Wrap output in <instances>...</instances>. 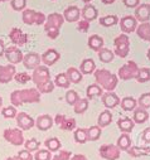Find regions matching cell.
Listing matches in <instances>:
<instances>
[{
	"label": "cell",
	"mask_w": 150,
	"mask_h": 160,
	"mask_svg": "<svg viewBox=\"0 0 150 160\" xmlns=\"http://www.w3.org/2000/svg\"><path fill=\"white\" fill-rule=\"evenodd\" d=\"M118 23H119V19L116 15H106V17L100 19V24L103 27H112Z\"/></svg>",
	"instance_id": "obj_41"
},
{
	"label": "cell",
	"mask_w": 150,
	"mask_h": 160,
	"mask_svg": "<svg viewBox=\"0 0 150 160\" xmlns=\"http://www.w3.org/2000/svg\"><path fill=\"white\" fill-rule=\"evenodd\" d=\"M141 139L144 142H150V128H146L142 134H141Z\"/></svg>",
	"instance_id": "obj_54"
},
{
	"label": "cell",
	"mask_w": 150,
	"mask_h": 160,
	"mask_svg": "<svg viewBox=\"0 0 150 160\" xmlns=\"http://www.w3.org/2000/svg\"><path fill=\"white\" fill-rule=\"evenodd\" d=\"M59 58H61V56H59V53L56 49H48V51H46L42 54V58L41 59H42V62L47 67V66H53L56 62H58Z\"/></svg>",
	"instance_id": "obj_19"
},
{
	"label": "cell",
	"mask_w": 150,
	"mask_h": 160,
	"mask_svg": "<svg viewBox=\"0 0 150 160\" xmlns=\"http://www.w3.org/2000/svg\"><path fill=\"white\" fill-rule=\"evenodd\" d=\"M78 100H80V96L77 95V92H76V91H73V90L67 91V93H66V101H67V103H68V105L74 106V103H76Z\"/></svg>",
	"instance_id": "obj_43"
},
{
	"label": "cell",
	"mask_w": 150,
	"mask_h": 160,
	"mask_svg": "<svg viewBox=\"0 0 150 160\" xmlns=\"http://www.w3.org/2000/svg\"><path fill=\"white\" fill-rule=\"evenodd\" d=\"M138 103H139L140 108H144V110L150 108V92H148V93H142V95L139 97Z\"/></svg>",
	"instance_id": "obj_42"
},
{
	"label": "cell",
	"mask_w": 150,
	"mask_h": 160,
	"mask_svg": "<svg viewBox=\"0 0 150 160\" xmlns=\"http://www.w3.org/2000/svg\"><path fill=\"white\" fill-rule=\"evenodd\" d=\"M0 2H8V0H0Z\"/></svg>",
	"instance_id": "obj_62"
},
{
	"label": "cell",
	"mask_w": 150,
	"mask_h": 160,
	"mask_svg": "<svg viewBox=\"0 0 150 160\" xmlns=\"http://www.w3.org/2000/svg\"><path fill=\"white\" fill-rule=\"evenodd\" d=\"M23 22L28 25H41V24H44L46 23V15L41 12H35L33 9H24L23 10Z\"/></svg>",
	"instance_id": "obj_5"
},
{
	"label": "cell",
	"mask_w": 150,
	"mask_h": 160,
	"mask_svg": "<svg viewBox=\"0 0 150 160\" xmlns=\"http://www.w3.org/2000/svg\"><path fill=\"white\" fill-rule=\"evenodd\" d=\"M7 160H20V159L18 156H13V158H8Z\"/></svg>",
	"instance_id": "obj_58"
},
{
	"label": "cell",
	"mask_w": 150,
	"mask_h": 160,
	"mask_svg": "<svg viewBox=\"0 0 150 160\" xmlns=\"http://www.w3.org/2000/svg\"><path fill=\"white\" fill-rule=\"evenodd\" d=\"M56 124L59 126V129L62 130H66V131H71L76 128V120L74 118H71V117H66L64 115H61L58 113L54 118Z\"/></svg>",
	"instance_id": "obj_10"
},
{
	"label": "cell",
	"mask_w": 150,
	"mask_h": 160,
	"mask_svg": "<svg viewBox=\"0 0 150 160\" xmlns=\"http://www.w3.org/2000/svg\"><path fill=\"white\" fill-rule=\"evenodd\" d=\"M120 103H121L122 110H125V111H132V110H135L138 102H136V100L132 98V97H124V98L120 101Z\"/></svg>",
	"instance_id": "obj_35"
},
{
	"label": "cell",
	"mask_w": 150,
	"mask_h": 160,
	"mask_svg": "<svg viewBox=\"0 0 150 160\" xmlns=\"http://www.w3.org/2000/svg\"><path fill=\"white\" fill-rule=\"evenodd\" d=\"M124 4L126 8H136L140 4V0H124Z\"/></svg>",
	"instance_id": "obj_53"
},
{
	"label": "cell",
	"mask_w": 150,
	"mask_h": 160,
	"mask_svg": "<svg viewBox=\"0 0 150 160\" xmlns=\"http://www.w3.org/2000/svg\"><path fill=\"white\" fill-rule=\"evenodd\" d=\"M114 46H115V53L119 57L125 58L130 51V39L126 34H120L119 37L115 38Z\"/></svg>",
	"instance_id": "obj_6"
},
{
	"label": "cell",
	"mask_w": 150,
	"mask_h": 160,
	"mask_svg": "<svg viewBox=\"0 0 150 160\" xmlns=\"http://www.w3.org/2000/svg\"><path fill=\"white\" fill-rule=\"evenodd\" d=\"M129 155L132 156V158H138V156H145L150 152V149L149 148H139V146H131L129 150H128Z\"/></svg>",
	"instance_id": "obj_31"
},
{
	"label": "cell",
	"mask_w": 150,
	"mask_h": 160,
	"mask_svg": "<svg viewBox=\"0 0 150 160\" xmlns=\"http://www.w3.org/2000/svg\"><path fill=\"white\" fill-rule=\"evenodd\" d=\"M120 150H129L131 148V139L128 134H122L119 139H118V145H116Z\"/></svg>",
	"instance_id": "obj_30"
},
{
	"label": "cell",
	"mask_w": 150,
	"mask_h": 160,
	"mask_svg": "<svg viewBox=\"0 0 150 160\" xmlns=\"http://www.w3.org/2000/svg\"><path fill=\"white\" fill-rule=\"evenodd\" d=\"M2 113L5 118H13V117H17V110L14 106H8V107H4L2 110Z\"/></svg>",
	"instance_id": "obj_45"
},
{
	"label": "cell",
	"mask_w": 150,
	"mask_h": 160,
	"mask_svg": "<svg viewBox=\"0 0 150 160\" xmlns=\"http://www.w3.org/2000/svg\"><path fill=\"white\" fill-rule=\"evenodd\" d=\"M95 69H96V64H95L93 59L86 58L82 61V63H81V73L82 74H90V73L95 72Z\"/></svg>",
	"instance_id": "obj_28"
},
{
	"label": "cell",
	"mask_w": 150,
	"mask_h": 160,
	"mask_svg": "<svg viewBox=\"0 0 150 160\" xmlns=\"http://www.w3.org/2000/svg\"><path fill=\"white\" fill-rule=\"evenodd\" d=\"M88 47H90L91 49L96 51V52L101 51L102 47H103V39H102L100 35H97V34L91 35V37L88 38Z\"/></svg>",
	"instance_id": "obj_26"
},
{
	"label": "cell",
	"mask_w": 150,
	"mask_h": 160,
	"mask_svg": "<svg viewBox=\"0 0 150 160\" xmlns=\"http://www.w3.org/2000/svg\"><path fill=\"white\" fill-rule=\"evenodd\" d=\"M73 107H74V112H76V113H78V115L85 113L87 111V108H88V100L80 97V100L74 103Z\"/></svg>",
	"instance_id": "obj_34"
},
{
	"label": "cell",
	"mask_w": 150,
	"mask_h": 160,
	"mask_svg": "<svg viewBox=\"0 0 150 160\" xmlns=\"http://www.w3.org/2000/svg\"><path fill=\"white\" fill-rule=\"evenodd\" d=\"M101 136V128L100 126H91L87 129V139L88 141H96Z\"/></svg>",
	"instance_id": "obj_36"
},
{
	"label": "cell",
	"mask_w": 150,
	"mask_h": 160,
	"mask_svg": "<svg viewBox=\"0 0 150 160\" xmlns=\"http://www.w3.org/2000/svg\"><path fill=\"white\" fill-rule=\"evenodd\" d=\"M80 15H81V10H80V8L74 7V5L68 7V8L64 10V13H63V18H64V20H67V22H69V23L77 22V20L80 19Z\"/></svg>",
	"instance_id": "obj_21"
},
{
	"label": "cell",
	"mask_w": 150,
	"mask_h": 160,
	"mask_svg": "<svg viewBox=\"0 0 150 160\" xmlns=\"http://www.w3.org/2000/svg\"><path fill=\"white\" fill-rule=\"evenodd\" d=\"M2 106H3V98H2V96H0V108H2Z\"/></svg>",
	"instance_id": "obj_59"
},
{
	"label": "cell",
	"mask_w": 150,
	"mask_h": 160,
	"mask_svg": "<svg viewBox=\"0 0 150 160\" xmlns=\"http://www.w3.org/2000/svg\"><path fill=\"white\" fill-rule=\"evenodd\" d=\"M120 149L116 145H102L100 148V155L106 160H118L120 158Z\"/></svg>",
	"instance_id": "obj_9"
},
{
	"label": "cell",
	"mask_w": 150,
	"mask_h": 160,
	"mask_svg": "<svg viewBox=\"0 0 150 160\" xmlns=\"http://www.w3.org/2000/svg\"><path fill=\"white\" fill-rule=\"evenodd\" d=\"M4 54H5L7 59L10 62V64H18V63L23 62V57L24 56H23L22 51L19 48L14 47V46H12L9 48H5Z\"/></svg>",
	"instance_id": "obj_12"
},
{
	"label": "cell",
	"mask_w": 150,
	"mask_h": 160,
	"mask_svg": "<svg viewBox=\"0 0 150 160\" xmlns=\"http://www.w3.org/2000/svg\"><path fill=\"white\" fill-rule=\"evenodd\" d=\"M34 159L35 160H52V155H51V151L48 150H37Z\"/></svg>",
	"instance_id": "obj_44"
},
{
	"label": "cell",
	"mask_w": 150,
	"mask_h": 160,
	"mask_svg": "<svg viewBox=\"0 0 150 160\" xmlns=\"http://www.w3.org/2000/svg\"><path fill=\"white\" fill-rule=\"evenodd\" d=\"M88 28H90V22H86V20H81L78 23V27H77V29L80 32H83V33H86L88 30Z\"/></svg>",
	"instance_id": "obj_52"
},
{
	"label": "cell",
	"mask_w": 150,
	"mask_h": 160,
	"mask_svg": "<svg viewBox=\"0 0 150 160\" xmlns=\"http://www.w3.org/2000/svg\"><path fill=\"white\" fill-rule=\"evenodd\" d=\"M66 74H67L68 81L72 82V83H80L82 81V73H81V71H78L77 68H74V67H69L67 69Z\"/></svg>",
	"instance_id": "obj_24"
},
{
	"label": "cell",
	"mask_w": 150,
	"mask_h": 160,
	"mask_svg": "<svg viewBox=\"0 0 150 160\" xmlns=\"http://www.w3.org/2000/svg\"><path fill=\"white\" fill-rule=\"evenodd\" d=\"M97 14H98L97 9L91 4H86L82 9V17H83V20H86V22L95 20L97 18Z\"/></svg>",
	"instance_id": "obj_23"
},
{
	"label": "cell",
	"mask_w": 150,
	"mask_h": 160,
	"mask_svg": "<svg viewBox=\"0 0 150 160\" xmlns=\"http://www.w3.org/2000/svg\"><path fill=\"white\" fill-rule=\"evenodd\" d=\"M4 138L8 142L15 146L24 144V135L19 129H7L4 131Z\"/></svg>",
	"instance_id": "obj_8"
},
{
	"label": "cell",
	"mask_w": 150,
	"mask_h": 160,
	"mask_svg": "<svg viewBox=\"0 0 150 160\" xmlns=\"http://www.w3.org/2000/svg\"><path fill=\"white\" fill-rule=\"evenodd\" d=\"M120 28L124 33L129 34V33H132L136 30L138 28V20L135 19V17H131V15H126L121 19L120 22Z\"/></svg>",
	"instance_id": "obj_14"
},
{
	"label": "cell",
	"mask_w": 150,
	"mask_h": 160,
	"mask_svg": "<svg viewBox=\"0 0 150 160\" xmlns=\"http://www.w3.org/2000/svg\"><path fill=\"white\" fill-rule=\"evenodd\" d=\"M135 19L141 23H148L150 19V5L149 4H141L135 10Z\"/></svg>",
	"instance_id": "obj_17"
},
{
	"label": "cell",
	"mask_w": 150,
	"mask_h": 160,
	"mask_svg": "<svg viewBox=\"0 0 150 160\" xmlns=\"http://www.w3.org/2000/svg\"><path fill=\"white\" fill-rule=\"evenodd\" d=\"M95 79L97 85L106 90L107 92H112L118 86V77L107 69H97L95 71Z\"/></svg>",
	"instance_id": "obj_2"
},
{
	"label": "cell",
	"mask_w": 150,
	"mask_h": 160,
	"mask_svg": "<svg viewBox=\"0 0 150 160\" xmlns=\"http://www.w3.org/2000/svg\"><path fill=\"white\" fill-rule=\"evenodd\" d=\"M9 37L12 39V42L17 46H24L28 42V35L19 28H13L9 33Z\"/></svg>",
	"instance_id": "obj_15"
},
{
	"label": "cell",
	"mask_w": 150,
	"mask_h": 160,
	"mask_svg": "<svg viewBox=\"0 0 150 160\" xmlns=\"http://www.w3.org/2000/svg\"><path fill=\"white\" fill-rule=\"evenodd\" d=\"M23 64L28 69H35L38 66H41V56L35 52H30L23 57Z\"/></svg>",
	"instance_id": "obj_13"
},
{
	"label": "cell",
	"mask_w": 150,
	"mask_h": 160,
	"mask_svg": "<svg viewBox=\"0 0 150 160\" xmlns=\"http://www.w3.org/2000/svg\"><path fill=\"white\" fill-rule=\"evenodd\" d=\"M5 52V46H4V42L3 41H0V57H2Z\"/></svg>",
	"instance_id": "obj_56"
},
{
	"label": "cell",
	"mask_w": 150,
	"mask_h": 160,
	"mask_svg": "<svg viewBox=\"0 0 150 160\" xmlns=\"http://www.w3.org/2000/svg\"><path fill=\"white\" fill-rule=\"evenodd\" d=\"M136 33L142 41L150 42V23H141L136 28Z\"/></svg>",
	"instance_id": "obj_25"
},
{
	"label": "cell",
	"mask_w": 150,
	"mask_h": 160,
	"mask_svg": "<svg viewBox=\"0 0 150 160\" xmlns=\"http://www.w3.org/2000/svg\"><path fill=\"white\" fill-rule=\"evenodd\" d=\"M17 74V69L14 64L0 66V83H8Z\"/></svg>",
	"instance_id": "obj_11"
},
{
	"label": "cell",
	"mask_w": 150,
	"mask_h": 160,
	"mask_svg": "<svg viewBox=\"0 0 150 160\" xmlns=\"http://www.w3.org/2000/svg\"><path fill=\"white\" fill-rule=\"evenodd\" d=\"M14 78H15V81H17L18 83L24 85V83H27V82H29V81H30V79H32V76H30V74H28V73L22 72V73H17V74L14 76Z\"/></svg>",
	"instance_id": "obj_46"
},
{
	"label": "cell",
	"mask_w": 150,
	"mask_h": 160,
	"mask_svg": "<svg viewBox=\"0 0 150 160\" xmlns=\"http://www.w3.org/2000/svg\"><path fill=\"white\" fill-rule=\"evenodd\" d=\"M149 118V113L144 108H136L134 111V122L136 124H144Z\"/></svg>",
	"instance_id": "obj_29"
},
{
	"label": "cell",
	"mask_w": 150,
	"mask_h": 160,
	"mask_svg": "<svg viewBox=\"0 0 150 160\" xmlns=\"http://www.w3.org/2000/svg\"><path fill=\"white\" fill-rule=\"evenodd\" d=\"M37 90H38L41 93H49V92H52V91L54 90V83L51 81V82H48V83H46V85L38 87Z\"/></svg>",
	"instance_id": "obj_49"
},
{
	"label": "cell",
	"mask_w": 150,
	"mask_h": 160,
	"mask_svg": "<svg viewBox=\"0 0 150 160\" xmlns=\"http://www.w3.org/2000/svg\"><path fill=\"white\" fill-rule=\"evenodd\" d=\"M18 158L20 160H33V155L32 152H29L28 150H22L18 152Z\"/></svg>",
	"instance_id": "obj_51"
},
{
	"label": "cell",
	"mask_w": 150,
	"mask_h": 160,
	"mask_svg": "<svg viewBox=\"0 0 150 160\" xmlns=\"http://www.w3.org/2000/svg\"><path fill=\"white\" fill-rule=\"evenodd\" d=\"M25 5H27V0H12V8L17 12L24 10Z\"/></svg>",
	"instance_id": "obj_48"
},
{
	"label": "cell",
	"mask_w": 150,
	"mask_h": 160,
	"mask_svg": "<svg viewBox=\"0 0 150 160\" xmlns=\"http://www.w3.org/2000/svg\"><path fill=\"white\" fill-rule=\"evenodd\" d=\"M69 85H71V82L68 81L66 73H59V74H57V77H56V79H54V86H58V87H61V88H68Z\"/></svg>",
	"instance_id": "obj_33"
},
{
	"label": "cell",
	"mask_w": 150,
	"mask_h": 160,
	"mask_svg": "<svg viewBox=\"0 0 150 160\" xmlns=\"http://www.w3.org/2000/svg\"><path fill=\"white\" fill-rule=\"evenodd\" d=\"M44 145H46L47 150L51 151V152H53V151H58V150L61 149V141H59L57 138H51V139L46 140Z\"/></svg>",
	"instance_id": "obj_37"
},
{
	"label": "cell",
	"mask_w": 150,
	"mask_h": 160,
	"mask_svg": "<svg viewBox=\"0 0 150 160\" xmlns=\"http://www.w3.org/2000/svg\"><path fill=\"white\" fill-rule=\"evenodd\" d=\"M136 81L140 82V83H145V82L150 81V69L148 67L139 68V73L136 76Z\"/></svg>",
	"instance_id": "obj_38"
},
{
	"label": "cell",
	"mask_w": 150,
	"mask_h": 160,
	"mask_svg": "<svg viewBox=\"0 0 150 160\" xmlns=\"http://www.w3.org/2000/svg\"><path fill=\"white\" fill-rule=\"evenodd\" d=\"M63 22H64L63 15L58 13H52L47 17L44 23V30L47 32V35L51 39H56L59 35V28L62 27Z\"/></svg>",
	"instance_id": "obj_3"
},
{
	"label": "cell",
	"mask_w": 150,
	"mask_h": 160,
	"mask_svg": "<svg viewBox=\"0 0 150 160\" xmlns=\"http://www.w3.org/2000/svg\"><path fill=\"white\" fill-rule=\"evenodd\" d=\"M35 125L41 131H47L53 126V118L49 115H41L37 118Z\"/></svg>",
	"instance_id": "obj_20"
},
{
	"label": "cell",
	"mask_w": 150,
	"mask_h": 160,
	"mask_svg": "<svg viewBox=\"0 0 150 160\" xmlns=\"http://www.w3.org/2000/svg\"><path fill=\"white\" fill-rule=\"evenodd\" d=\"M111 121H112V115H111V112H110L108 110H105V111H102V112L100 113V116H98V118H97V126H100V128H106V126H108V125L111 124Z\"/></svg>",
	"instance_id": "obj_27"
},
{
	"label": "cell",
	"mask_w": 150,
	"mask_h": 160,
	"mask_svg": "<svg viewBox=\"0 0 150 160\" xmlns=\"http://www.w3.org/2000/svg\"><path fill=\"white\" fill-rule=\"evenodd\" d=\"M71 152L69 151H67V150H61V152L59 154H57V155H54L53 158H52V160H68V159H71Z\"/></svg>",
	"instance_id": "obj_50"
},
{
	"label": "cell",
	"mask_w": 150,
	"mask_h": 160,
	"mask_svg": "<svg viewBox=\"0 0 150 160\" xmlns=\"http://www.w3.org/2000/svg\"><path fill=\"white\" fill-rule=\"evenodd\" d=\"M146 56H148V58H149V59H150V48H149V49H148V53H146Z\"/></svg>",
	"instance_id": "obj_60"
},
{
	"label": "cell",
	"mask_w": 150,
	"mask_h": 160,
	"mask_svg": "<svg viewBox=\"0 0 150 160\" xmlns=\"http://www.w3.org/2000/svg\"><path fill=\"white\" fill-rule=\"evenodd\" d=\"M39 142L37 141L35 139H30V140H28V141H25V150H28L29 152H32V151H35V150H38L39 149Z\"/></svg>",
	"instance_id": "obj_47"
},
{
	"label": "cell",
	"mask_w": 150,
	"mask_h": 160,
	"mask_svg": "<svg viewBox=\"0 0 150 160\" xmlns=\"http://www.w3.org/2000/svg\"><path fill=\"white\" fill-rule=\"evenodd\" d=\"M102 102L106 108H114L120 103V98L114 92H106L102 95Z\"/></svg>",
	"instance_id": "obj_18"
},
{
	"label": "cell",
	"mask_w": 150,
	"mask_h": 160,
	"mask_svg": "<svg viewBox=\"0 0 150 160\" xmlns=\"http://www.w3.org/2000/svg\"><path fill=\"white\" fill-rule=\"evenodd\" d=\"M86 95H87V98H93L96 96H101L103 95L102 93V88L96 83V85H90L86 90Z\"/></svg>",
	"instance_id": "obj_39"
},
{
	"label": "cell",
	"mask_w": 150,
	"mask_h": 160,
	"mask_svg": "<svg viewBox=\"0 0 150 160\" xmlns=\"http://www.w3.org/2000/svg\"><path fill=\"white\" fill-rule=\"evenodd\" d=\"M139 73V67L138 64L134 62V61H129L126 64H124L120 69H119V77L124 81H128V79H131V78H136Z\"/></svg>",
	"instance_id": "obj_7"
},
{
	"label": "cell",
	"mask_w": 150,
	"mask_h": 160,
	"mask_svg": "<svg viewBox=\"0 0 150 160\" xmlns=\"http://www.w3.org/2000/svg\"><path fill=\"white\" fill-rule=\"evenodd\" d=\"M82 2H83V3H86V4H88V3L91 2V0H82Z\"/></svg>",
	"instance_id": "obj_61"
},
{
	"label": "cell",
	"mask_w": 150,
	"mask_h": 160,
	"mask_svg": "<svg viewBox=\"0 0 150 160\" xmlns=\"http://www.w3.org/2000/svg\"><path fill=\"white\" fill-rule=\"evenodd\" d=\"M118 126L119 129L124 132V134H129L134 130V126H135V122L134 120L129 118V117H122V118H119L118 121Z\"/></svg>",
	"instance_id": "obj_22"
},
{
	"label": "cell",
	"mask_w": 150,
	"mask_h": 160,
	"mask_svg": "<svg viewBox=\"0 0 150 160\" xmlns=\"http://www.w3.org/2000/svg\"><path fill=\"white\" fill-rule=\"evenodd\" d=\"M114 52L107 49V48H102L101 51H98V58L101 62L103 63H110L112 62V59H114Z\"/></svg>",
	"instance_id": "obj_32"
},
{
	"label": "cell",
	"mask_w": 150,
	"mask_h": 160,
	"mask_svg": "<svg viewBox=\"0 0 150 160\" xmlns=\"http://www.w3.org/2000/svg\"><path fill=\"white\" fill-rule=\"evenodd\" d=\"M101 2L103 3V4H112L115 2V0H101Z\"/></svg>",
	"instance_id": "obj_57"
},
{
	"label": "cell",
	"mask_w": 150,
	"mask_h": 160,
	"mask_svg": "<svg viewBox=\"0 0 150 160\" xmlns=\"http://www.w3.org/2000/svg\"><path fill=\"white\" fill-rule=\"evenodd\" d=\"M74 140L78 144H85L86 141H88L87 139V129H77L74 131Z\"/></svg>",
	"instance_id": "obj_40"
},
{
	"label": "cell",
	"mask_w": 150,
	"mask_h": 160,
	"mask_svg": "<svg viewBox=\"0 0 150 160\" xmlns=\"http://www.w3.org/2000/svg\"><path fill=\"white\" fill-rule=\"evenodd\" d=\"M41 101V92L37 88L17 90L10 95V102L15 106H22L23 103H37Z\"/></svg>",
	"instance_id": "obj_1"
},
{
	"label": "cell",
	"mask_w": 150,
	"mask_h": 160,
	"mask_svg": "<svg viewBox=\"0 0 150 160\" xmlns=\"http://www.w3.org/2000/svg\"><path fill=\"white\" fill-rule=\"evenodd\" d=\"M17 124L22 130H30L35 125L34 120L25 112H20L17 115Z\"/></svg>",
	"instance_id": "obj_16"
},
{
	"label": "cell",
	"mask_w": 150,
	"mask_h": 160,
	"mask_svg": "<svg viewBox=\"0 0 150 160\" xmlns=\"http://www.w3.org/2000/svg\"><path fill=\"white\" fill-rule=\"evenodd\" d=\"M71 160H87V158L82 154H76V155H73Z\"/></svg>",
	"instance_id": "obj_55"
},
{
	"label": "cell",
	"mask_w": 150,
	"mask_h": 160,
	"mask_svg": "<svg viewBox=\"0 0 150 160\" xmlns=\"http://www.w3.org/2000/svg\"><path fill=\"white\" fill-rule=\"evenodd\" d=\"M32 81L35 83L37 88L51 82V74H49V69L46 66H38L32 74Z\"/></svg>",
	"instance_id": "obj_4"
}]
</instances>
